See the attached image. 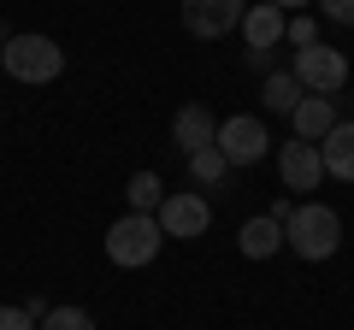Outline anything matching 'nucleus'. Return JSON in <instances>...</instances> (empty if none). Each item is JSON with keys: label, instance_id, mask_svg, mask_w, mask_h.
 <instances>
[{"label": "nucleus", "instance_id": "nucleus-10", "mask_svg": "<svg viewBox=\"0 0 354 330\" xmlns=\"http://www.w3.org/2000/svg\"><path fill=\"white\" fill-rule=\"evenodd\" d=\"M283 30H290V18H283V6H272V0H254L248 12H242V41H248V53H272L283 41Z\"/></svg>", "mask_w": 354, "mask_h": 330}, {"label": "nucleus", "instance_id": "nucleus-7", "mask_svg": "<svg viewBox=\"0 0 354 330\" xmlns=\"http://www.w3.org/2000/svg\"><path fill=\"white\" fill-rule=\"evenodd\" d=\"M160 230L165 236H177V242H195V236H207V224H213V206H207V195H195V189H171L160 201Z\"/></svg>", "mask_w": 354, "mask_h": 330}, {"label": "nucleus", "instance_id": "nucleus-11", "mask_svg": "<svg viewBox=\"0 0 354 330\" xmlns=\"http://www.w3.org/2000/svg\"><path fill=\"white\" fill-rule=\"evenodd\" d=\"M290 124H295V142H325L337 130V95H307L290 113Z\"/></svg>", "mask_w": 354, "mask_h": 330}, {"label": "nucleus", "instance_id": "nucleus-9", "mask_svg": "<svg viewBox=\"0 0 354 330\" xmlns=\"http://www.w3.org/2000/svg\"><path fill=\"white\" fill-rule=\"evenodd\" d=\"M171 142L183 148V159H189V153H201V148H213V142H218V118H213V106H201V101L177 106V118H171Z\"/></svg>", "mask_w": 354, "mask_h": 330}, {"label": "nucleus", "instance_id": "nucleus-6", "mask_svg": "<svg viewBox=\"0 0 354 330\" xmlns=\"http://www.w3.org/2000/svg\"><path fill=\"white\" fill-rule=\"evenodd\" d=\"M242 12H248V0H183L177 6L183 30L201 41H225L230 30H242Z\"/></svg>", "mask_w": 354, "mask_h": 330}, {"label": "nucleus", "instance_id": "nucleus-18", "mask_svg": "<svg viewBox=\"0 0 354 330\" xmlns=\"http://www.w3.org/2000/svg\"><path fill=\"white\" fill-rule=\"evenodd\" d=\"M283 41H295V48H313V41H319V24H313V18H290Z\"/></svg>", "mask_w": 354, "mask_h": 330}, {"label": "nucleus", "instance_id": "nucleus-16", "mask_svg": "<svg viewBox=\"0 0 354 330\" xmlns=\"http://www.w3.org/2000/svg\"><path fill=\"white\" fill-rule=\"evenodd\" d=\"M225 171H230V165H225V153H218V148H201V153H189V177L201 183V189L225 183Z\"/></svg>", "mask_w": 354, "mask_h": 330}, {"label": "nucleus", "instance_id": "nucleus-21", "mask_svg": "<svg viewBox=\"0 0 354 330\" xmlns=\"http://www.w3.org/2000/svg\"><path fill=\"white\" fill-rule=\"evenodd\" d=\"M272 6H283V12H301V6H313V0H272Z\"/></svg>", "mask_w": 354, "mask_h": 330}, {"label": "nucleus", "instance_id": "nucleus-2", "mask_svg": "<svg viewBox=\"0 0 354 330\" xmlns=\"http://www.w3.org/2000/svg\"><path fill=\"white\" fill-rule=\"evenodd\" d=\"M160 248H165V230H160V218H153V213H124L113 230H106V260L124 266V271L153 266Z\"/></svg>", "mask_w": 354, "mask_h": 330}, {"label": "nucleus", "instance_id": "nucleus-20", "mask_svg": "<svg viewBox=\"0 0 354 330\" xmlns=\"http://www.w3.org/2000/svg\"><path fill=\"white\" fill-rule=\"evenodd\" d=\"M0 330H36V318L24 307H0Z\"/></svg>", "mask_w": 354, "mask_h": 330}, {"label": "nucleus", "instance_id": "nucleus-13", "mask_svg": "<svg viewBox=\"0 0 354 330\" xmlns=\"http://www.w3.org/2000/svg\"><path fill=\"white\" fill-rule=\"evenodd\" d=\"M236 248H242V254H248V260H272V254H278V248H283V224H278V218H272V213L248 218V224L236 230Z\"/></svg>", "mask_w": 354, "mask_h": 330}, {"label": "nucleus", "instance_id": "nucleus-5", "mask_svg": "<svg viewBox=\"0 0 354 330\" xmlns=\"http://www.w3.org/2000/svg\"><path fill=\"white\" fill-rule=\"evenodd\" d=\"M213 148L225 153L230 171H236V165H260L266 153H272V130H266L254 113H236V118H225V124H218V142H213Z\"/></svg>", "mask_w": 354, "mask_h": 330}, {"label": "nucleus", "instance_id": "nucleus-15", "mask_svg": "<svg viewBox=\"0 0 354 330\" xmlns=\"http://www.w3.org/2000/svg\"><path fill=\"white\" fill-rule=\"evenodd\" d=\"M165 183H160V171H136V177L124 183V201H130V213H160V201H165Z\"/></svg>", "mask_w": 354, "mask_h": 330}, {"label": "nucleus", "instance_id": "nucleus-17", "mask_svg": "<svg viewBox=\"0 0 354 330\" xmlns=\"http://www.w3.org/2000/svg\"><path fill=\"white\" fill-rule=\"evenodd\" d=\"M36 330H95V318H88L83 307H53V313L41 318Z\"/></svg>", "mask_w": 354, "mask_h": 330}, {"label": "nucleus", "instance_id": "nucleus-1", "mask_svg": "<svg viewBox=\"0 0 354 330\" xmlns=\"http://www.w3.org/2000/svg\"><path fill=\"white\" fill-rule=\"evenodd\" d=\"M283 248L301 254L307 266L330 260V254L342 248V218H337V206H325V201H295V213L283 218Z\"/></svg>", "mask_w": 354, "mask_h": 330}, {"label": "nucleus", "instance_id": "nucleus-22", "mask_svg": "<svg viewBox=\"0 0 354 330\" xmlns=\"http://www.w3.org/2000/svg\"><path fill=\"white\" fill-rule=\"evenodd\" d=\"M6 41H12V30H6V24H0V48H6Z\"/></svg>", "mask_w": 354, "mask_h": 330}, {"label": "nucleus", "instance_id": "nucleus-14", "mask_svg": "<svg viewBox=\"0 0 354 330\" xmlns=\"http://www.w3.org/2000/svg\"><path fill=\"white\" fill-rule=\"evenodd\" d=\"M260 101L272 106V113H278V118H290L295 106L307 101V89H301V83H295V71H266V89H260Z\"/></svg>", "mask_w": 354, "mask_h": 330}, {"label": "nucleus", "instance_id": "nucleus-19", "mask_svg": "<svg viewBox=\"0 0 354 330\" xmlns=\"http://www.w3.org/2000/svg\"><path fill=\"white\" fill-rule=\"evenodd\" d=\"M319 12H325L330 24H348L354 30V0H319Z\"/></svg>", "mask_w": 354, "mask_h": 330}, {"label": "nucleus", "instance_id": "nucleus-12", "mask_svg": "<svg viewBox=\"0 0 354 330\" xmlns=\"http://www.w3.org/2000/svg\"><path fill=\"white\" fill-rule=\"evenodd\" d=\"M319 159H325V177L354 183V118H337V130L319 142Z\"/></svg>", "mask_w": 354, "mask_h": 330}, {"label": "nucleus", "instance_id": "nucleus-4", "mask_svg": "<svg viewBox=\"0 0 354 330\" xmlns=\"http://www.w3.org/2000/svg\"><path fill=\"white\" fill-rule=\"evenodd\" d=\"M295 83H301L307 95H337L342 83H348V53L342 48H325V41H313V48H295Z\"/></svg>", "mask_w": 354, "mask_h": 330}, {"label": "nucleus", "instance_id": "nucleus-3", "mask_svg": "<svg viewBox=\"0 0 354 330\" xmlns=\"http://www.w3.org/2000/svg\"><path fill=\"white\" fill-rule=\"evenodd\" d=\"M0 71L18 83H53L65 71V48L53 36H12L0 48Z\"/></svg>", "mask_w": 354, "mask_h": 330}, {"label": "nucleus", "instance_id": "nucleus-8", "mask_svg": "<svg viewBox=\"0 0 354 330\" xmlns=\"http://www.w3.org/2000/svg\"><path fill=\"white\" fill-rule=\"evenodd\" d=\"M278 177L290 195H313L325 183V159H319V142H283L278 148Z\"/></svg>", "mask_w": 354, "mask_h": 330}]
</instances>
